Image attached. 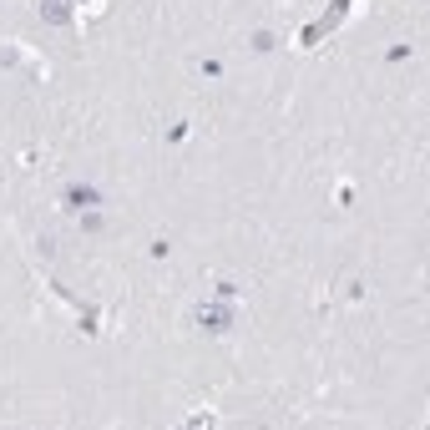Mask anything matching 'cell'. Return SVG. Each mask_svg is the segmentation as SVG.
Listing matches in <instances>:
<instances>
[{"label":"cell","mask_w":430,"mask_h":430,"mask_svg":"<svg viewBox=\"0 0 430 430\" xmlns=\"http://www.w3.org/2000/svg\"><path fill=\"white\" fill-rule=\"evenodd\" d=\"M61 203H66L71 213H86V208H101V188H96V183H66V193H61Z\"/></svg>","instance_id":"cell-1"},{"label":"cell","mask_w":430,"mask_h":430,"mask_svg":"<svg viewBox=\"0 0 430 430\" xmlns=\"http://www.w3.org/2000/svg\"><path fill=\"white\" fill-rule=\"evenodd\" d=\"M198 324H203L208 334H228V329H233V309H223V304H203V309H198Z\"/></svg>","instance_id":"cell-2"},{"label":"cell","mask_w":430,"mask_h":430,"mask_svg":"<svg viewBox=\"0 0 430 430\" xmlns=\"http://www.w3.org/2000/svg\"><path fill=\"white\" fill-rule=\"evenodd\" d=\"M41 21H51V26H71V0H41Z\"/></svg>","instance_id":"cell-3"}]
</instances>
